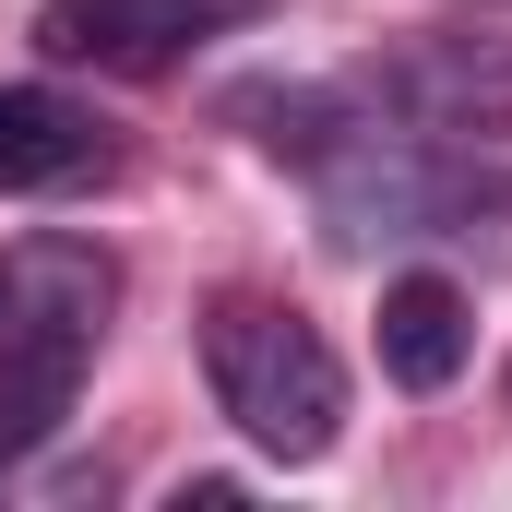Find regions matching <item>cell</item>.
Instances as JSON below:
<instances>
[{"instance_id": "1", "label": "cell", "mask_w": 512, "mask_h": 512, "mask_svg": "<svg viewBox=\"0 0 512 512\" xmlns=\"http://www.w3.org/2000/svg\"><path fill=\"white\" fill-rule=\"evenodd\" d=\"M203 382L215 417L274 453V465H322L346 441V358L322 346V322H298L286 298H215L203 322Z\"/></svg>"}, {"instance_id": "2", "label": "cell", "mask_w": 512, "mask_h": 512, "mask_svg": "<svg viewBox=\"0 0 512 512\" xmlns=\"http://www.w3.org/2000/svg\"><path fill=\"white\" fill-rule=\"evenodd\" d=\"M274 0H36V48L60 60V72H179L191 48H215V36H239L262 24Z\"/></svg>"}, {"instance_id": "3", "label": "cell", "mask_w": 512, "mask_h": 512, "mask_svg": "<svg viewBox=\"0 0 512 512\" xmlns=\"http://www.w3.org/2000/svg\"><path fill=\"white\" fill-rule=\"evenodd\" d=\"M358 96L393 131H429V143H501L512 131V36H417L358 72Z\"/></svg>"}, {"instance_id": "4", "label": "cell", "mask_w": 512, "mask_h": 512, "mask_svg": "<svg viewBox=\"0 0 512 512\" xmlns=\"http://www.w3.org/2000/svg\"><path fill=\"white\" fill-rule=\"evenodd\" d=\"M120 167V143L96 131L84 96H60V84H0V191H84V179H108Z\"/></svg>"}, {"instance_id": "5", "label": "cell", "mask_w": 512, "mask_h": 512, "mask_svg": "<svg viewBox=\"0 0 512 512\" xmlns=\"http://www.w3.org/2000/svg\"><path fill=\"white\" fill-rule=\"evenodd\" d=\"M465 346H477L465 286H441V274H393L382 286V370L405 393H441L453 370H465Z\"/></svg>"}]
</instances>
